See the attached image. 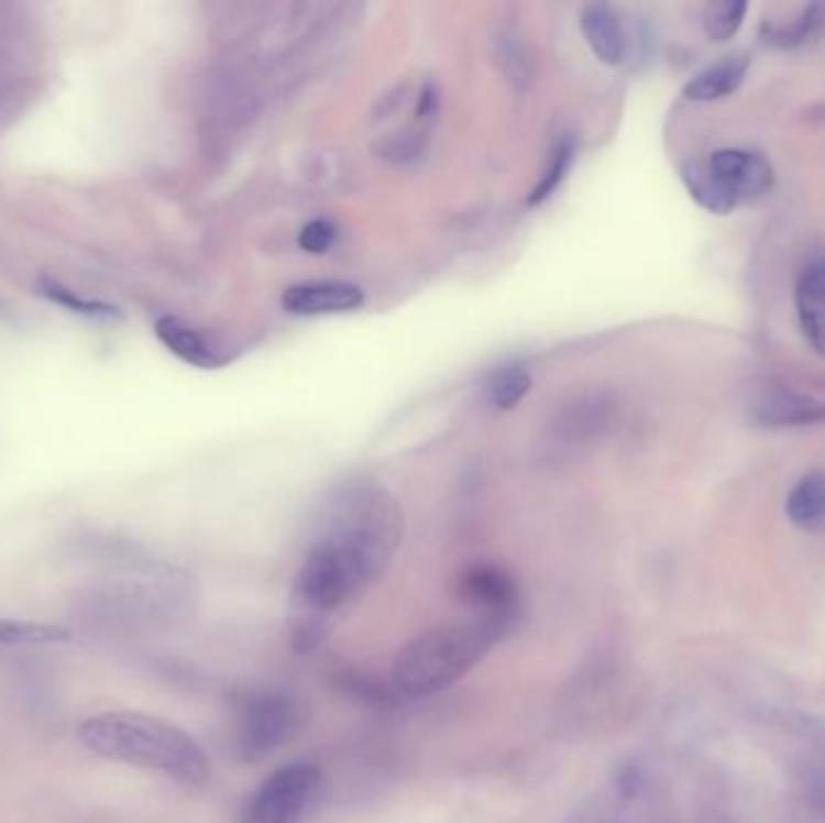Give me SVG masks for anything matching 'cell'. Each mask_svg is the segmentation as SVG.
Here are the masks:
<instances>
[{"instance_id":"3","label":"cell","mask_w":825,"mask_h":823,"mask_svg":"<svg viewBox=\"0 0 825 823\" xmlns=\"http://www.w3.org/2000/svg\"><path fill=\"white\" fill-rule=\"evenodd\" d=\"M507 633L479 616L442 623L413 638L394 659L392 683L406 698L440 693L491 655Z\"/></svg>"},{"instance_id":"16","label":"cell","mask_w":825,"mask_h":823,"mask_svg":"<svg viewBox=\"0 0 825 823\" xmlns=\"http://www.w3.org/2000/svg\"><path fill=\"white\" fill-rule=\"evenodd\" d=\"M787 517L796 527L814 529L825 522V473L811 471L796 481L794 489L787 495Z\"/></svg>"},{"instance_id":"17","label":"cell","mask_w":825,"mask_h":823,"mask_svg":"<svg viewBox=\"0 0 825 823\" xmlns=\"http://www.w3.org/2000/svg\"><path fill=\"white\" fill-rule=\"evenodd\" d=\"M531 372L524 365L497 367L487 380V402L497 410H512L531 392Z\"/></svg>"},{"instance_id":"10","label":"cell","mask_w":825,"mask_h":823,"mask_svg":"<svg viewBox=\"0 0 825 823\" xmlns=\"http://www.w3.org/2000/svg\"><path fill=\"white\" fill-rule=\"evenodd\" d=\"M754 418L766 428H794L825 423V402L794 392H772L758 398Z\"/></svg>"},{"instance_id":"6","label":"cell","mask_w":825,"mask_h":823,"mask_svg":"<svg viewBox=\"0 0 825 823\" xmlns=\"http://www.w3.org/2000/svg\"><path fill=\"white\" fill-rule=\"evenodd\" d=\"M459 602L471 616L495 623L507 635L521 621V594L517 582L505 570L476 566L459 580Z\"/></svg>"},{"instance_id":"23","label":"cell","mask_w":825,"mask_h":823,"mask_svg":"<svg viewBox=\"0 0 825 823\" xmlns=\"http://www.w3.org/2000/svg\"><path fill=\"white\" fill-rule=\"evenodd\" d=\"M336 240H339V230H336V224L329 222V220H323V218H317V220H309L305 224L302 232H299L297 242L307 254L321 256V254L329 252Z\"/></svg>"},{"instance_id":"1","label":"cell","mask_w":825,"mask_h":823,"mask_svg":"<svg viewBox=\"0 0 825 823\" xmlns=\"http://www.w3.org/2000/svg\"><path fill=\"white\" fill-rule=\"evenodd\" d=\"M404 513L380 485H355L336 495L293 584L297 650L327 638L333 618L377 582L402 546Z\"/></svg>"},{"instance_id":"13","label":"cell","mask_w":825,"mask_h":823,"mask_svg":"<svg viewBox=\"0 0 825 823\" xmlns=\"http://www.w3.org/2000/svg\"><path fill=\"white\" fill-rule=\"evenodd\" d=\"M748 68H751V58H748V54L736 52L724 56L717 64H712L697 75H693L683 87V95L691 99V102H717V99H724L739 90Z\"/></svg>"},{"instance_id":"21","label":"cell","mask_w":825,"mask_h":823,"mask_svg":"<svg viewBox=\"0 0 825 823\" xmlns=\"http://www.w3.org/2000/svg\"><path fill=\"white\" fill-rule=\"evenodd\" d=\"M495 54L497 64L507 75L512 85H527L529 83V56L524 46L521 34L515 28H505L495 36Z\"/></svg>"},{"instance_id":"7","label":"cell","mask_w":825,"mask_h":823,"mask_svg":"<svg viewBox=\"0 0 825 823\" xmlns=\"http://www.w3.org/2000/svg\"><path fill=\"white\" fill-rule=\"evenodd\" d=\"M707 167L722 182L736 204L758 201L774 186V169L768 157L748 147H722L707 157Z\"/></svg>"},{"instance_id":"14","label":"cell","mask_w":825,"mask_h":823,"mask_svg":"<svg viewBox=\"0 0 825 823\" xmlns=\"http://www.w3.org/2000/svg\"><path fill=\"white\" fill-rule=\"evenodd\" d=\"M825 30V3H811L796 12L792 20H762L760 36L778 48H796Z\"/></svg>"},{"instance_id":"18","label":"cell","mask_w":825,"mask_h":823,"mask_svg":"<svg viewBox=\"0 0 825 823\" xmlns=\"http://www.w3.org/2000/svg\"><path fill=\"white\" fill-rule=\"evenodd\" d=\"M68 638H70V633L66 628L54 626V623L0 618V647L52 645V643H64Z\"/></svg>"},{"instance_id":"22","label":"cell","mask_w":825,"mask_h":823,"mask_svg":"<svg viewBox=\"0 0 825 823\" xmlns=\"http://www.w3.org/2000/svg\"><path fill=\"white\" fill-rule=\"evenodd\" d=\"M42 295H46L48 299H52V303L64 305L70 311H78V315H85V317H97V319L119 317L117 307H111L107 303H97V299H85L80 295H75L73 290L64 288V285L52 283V281L42 283Z\"/></svg>"},{"instance_id":"11","label":"cell","mask_w":825,"mask_h":823,"mask_svg":"<svg viewBox=\"0 0 825 823\" xmlns=\"http://www.w3.org/2000/svg\"><path fill=\"white\" fill-rule=\"evenodd\" d=\"M580 28L594 56L606 66H620L625 58V32L618 12L608 3H590L580 12Z\"/></svg>"},{"instance_id":"4","label":"cell","mask_w":825,"mask_h":823,"mask_svg":"<svg viewBox=\"0 0 825 823\" xmlns=\"http://www.w3.org/2000/svg\"><path fill=\"white\" fill-rule=\"evenodd\" d=\"M307 722V707L287 693H252L237 710V751L244 760L273 754Z\"/></svg>"},{"instance_id":"12","label":"cell","mask_w":825,"mask_h":823,"mask_svg":"<svg viewBox=\"0 0 825 823\" xmlns=\"http://www.w3.org/2000/svg\"><path fill=\"white\" fill-rule=\"evenodd\" d=\"M157 339L167 345V351L177 355L184 363L201 370H218L224 365V358L212 348L206 336L194 329L189 321L174 315H165L155 321Z\"/></svg>"},{"instance_id":"2","label":"cell","mask_w":825,"mask_h":823,"mask_svg":"<svg viewBox=\"0 0 825 823\" xmlns=\"http://www.w3.org/2000/svg\"><path fill=\"white\" fill-rule=\"evenodd\" d=\"M78 737L97 756L160 772L184 788H204L210 780L204 748L167 720L117 710L85 720Z\"/></svg>"},{"instance_id":"19","label":"cell","mask_w":825,"mask_h":823,"mask_svg":"<svg viewBox=\"0 0 825 823\" xmlns=\"http://www.w3.org/2000/svg\"><path fill=\"white\" fill-rule=\"evenodd\" d=\"M574 162V141L572 139H562L556 147L553 153L548 155V165L543 169V174L539 177V182H536V186L531 189L527 204L529 206H541L546 204L550 196L556 194L558 186L565 182L568 172L572 167Z\"/></svg>"},{"instance_id":"5","label":"cell","mask_w":825,"mask_h":823,"mask_svg":"<svg viewBox=\"0 0 825 823\" xmlns=\"http://www.w3.org/2000/svg\"><path fill=\"white\" fill-rule=\"evenodd\" d=\"M319 770L309 764H290L261 782L244 809V823H299L315 804Z\"/></svg>"},{"instance_id":"20","label":"cell","mask_w":825,"mask_h":823,"mask_svg":"<svg viewBox=\"0 0 825 823\" xmlns=\"http://www.w3.org/2000/svg\"><path fill=\"white\" fill-rule=\"evenodd\" d=\"M748 12L746 0H722V3L707 6L703 15V30L710 42L724 44L741 30L744 18Z\"/></svg>"},{"instance_id":"9","label":"cell","mask_w":825,"mask_h":823,"mask_svg":"<svg viewBox=\"0 0 825 823\" xmlns=\"http://www.w3.org/2000/svg\"><path fill=\"white\" fill-rule=\"evenodd\" d=\"M799 327L811 351L825 358V256L811 259L794 288Z\"/></svg>"},{"instance_id":"15","label":"cell","mask_w":825,"mask_h":823,"mask_svg":"<svg viewBox=\"0 0 825 823\" xmlns=\"http://www.w3.org/2000/svg\"><path fill=\"white\" fill-rule=\"evenodd\" d=\"M681 179L685 184L688 194H691L693 201L705 208L707 213L715 216H727L732 210L739 206L734 201V196L724 189L722 182L710 172L707 162H697V160H688L681 165Z\"/></svg>"},{"instance_id":"8","label":"cell","mask_w":825,"mask_h":823,"mask_svg":"<svg viewBox=\"0 0 825 823\" xmlns=\"http://www.w3.org/2000/svg\"><path fill=\"white\" fill-rule=\"evenodd\" d=\"M280 305L297 317L348 315L365 305V290L348 281H309L285 288Z\"/></svg>"}]
</instances>
